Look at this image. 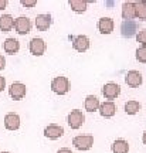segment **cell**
<instances>
[{
  "label": "cell",
  "mask_w": 146,
  "mask_h": 153,
  "mask_svg": "<svg viewBox=\"0 0 146 153\" xmlns=\"http://www.w3.org/2000/svg\"><path fill=\"white\" fill-rule=\"evenodd\" d=\"M136 60L142 62V64H146V47H141V48L136 50Z\"/></svg>",
  "instance_id": "cb8c5ba5"
},
{
  "label": "cell",
  "mask_w": 146,
  "mask_h": 153,
  "mask_svg": "<svg viewBox=\"0 0 146 153\" xmlns=\"http://www.w3.org/2000/svg\"><path fill=\"white\" fill-rule=\"evenodd\" d=\"M122 17H124V20H133V19H136L135 6H133L132 1H125L122 4Z\"/></svg>",
  "instance_id": "e0dca14e"
},
{
  "label": "cell",
  "mask_w": 146,
  "mask_h": 153,
  "mask_svg": "<svg viewBox=\"0 0 146 153\" xmlns=\"http://www.w3.org/2000/svg\"><path fill=\"white\" fill-rule=\"evenodd\" d=\"M68 4H70L72 11H75V13H84V11L87 10L88 1H85V0H70Z\"/></svg>",
  "instance_id": "44dd1931"
},
{
  "label": "cell",
  "mask_w": 146,
  "mask_h": 153,
  "mask_svg": "<svg viewBox=\"0 0 146 153\" xmlns=\"http://www.w3.org/2000/svg\"><path fill=\"white\" fill-rule=\"evenodd\" d=\"M51 89L57 95H65L70 91V81H68V78L63 75L55 76L54 79L51 81Z\"/></svg>",
  "instance_id": "6da1fadb"
},
{
  "label": "cell",
  "mask_w": 146,
  "mask_h": 153,
  "mask_svg": "<svg viewBox=\"0 0 146 153\" xmlns=\"http://www.w3.org/2000/svg\"><path fill=\"white\" fill-rule=\"evenodd\" d=\"M125 82L130 88H138L142 84V74L136 70H130L125 76Z\"/></svg>",
  "instance_id": "30bf717a"
},
{
  "label": "cell",
  "mask_w": 146,
  "mask_h": 153,
  "mask_svg": "<svg viewBox=\"0 0 146 153\" xmlns=\"http://www.w3.org/2000/svg\"><path fill=\"white\" fill-rule=\"evenodd\" d=\"M57 153H72V152H71L68 148H63V149H60Z\"/></svg>",
  "instance_id": "f546056e"
},
{
  "label": "cell",
  "mask_w": 146,
  "mask_h": 153,
  "mask_svg": "<svg viewBox=\"0 0 146 153\" xmlns=\"http://www.w3.org/2000/svg\"><path fill=\"white\" fill-rule=\"evenodd\" d=\"M139 109H141V104L138 102V101H128L126 104H125V112L128 115H135L139 112Z\"/></svg>",
  "instance_id": "603a6c76"
},
{
  "label": "cell",
  "mask_w": 146,
  "mask_h": 153,
  "mask_svg": "<svg viewBox=\"0 0 146 153\" xmlns=\"http://www.w3.org/2000/svg\"><path fill=\"white\" fill-rule=\"evenodd\" d=\"M7 6V0H0V10H3Z\"/></svg>",
  "instance_id": "f1b7e54d"
},
{
  "label": "cell",
  "mask_w": 146,
  "mask_h": 153,
  "mask_svg": "<svg viewBox=\"0 0 146 153\" xmlns=\"http://www.w3.org/2000/svg\"><path fill=\"white\" fill-rule=\"evenodd\" d=\"M20 3H22V6H24V7H34V6L37 4L36 0H22Z\"/></svg>",
  "instance_id": "484cf974"
},
{
  "label": "cell",
  "mask_w": 146,
  "mask_h": 153,
  "mask_svg": "<svg viewBox=\"0 0 146 153\" xmlns=\"http://www.w3.org/2000/svg\"><path fill=\"white\" fill-rule=\"evenodd\" d=\"M138 23L135 20H124L121 24V34L125 38H130L138 34Z\"/></svg>",
  "instance_id": "277c9868"
},
{
  "label": "cell",
  "mask_w": 146,
  "mask_h": 153,
  "mask_svg": "<svg viewBox=\"0 0 146 153\" xmlns=\"http://www.w3.org/2000/svg\"><path fill=\"white\" fill-rule=\"evenodd\" d=\"M3 50H4L6 54H16L17 51L20 50V43L17 41L16 38H6L4 43H3Z\"/></svg>",
  "instance_id": "2e32d148"
},
{
  "label": "cell",
  "mask_w": 146,
  "mask_h": 153,
  "mask_svg": "<svg viewBox=\"0 0 146 153\" xmlns=\"http://www.w3.org/2000/svg\"><path fill=\"white\" fill-rule=\"evenodd\" d=\"M111 149H112V153H128L129 152V145L124 139H116L112 143Z\"/></svg>",
  "instance_id": "ffe728a7"
},
{
  "label": "cell",
  "mask_w": 146,
  "mask_h": 153,
  "mask_svg": "<svg viewBox=\"0 0 146 153\" xmlns=\"http://www.w3.org/2000/svg\"><path fill=\"white\" fill-rule=\"evenodd\" d=\"M142 142H143V143L146 145V131L143 132V136H142Z\"/></svg>",
  "instance_id": "4dcf8cb0"
},
{
  "label": "cell",
  "mask_w": 146,
  "mask_h": 153,
  "mask_svg": "<svg viewBox=\"0 0 146 153\" xmlns=\"http://www.w3.org/2000/svg\"><path fill=\"white\" fill-rule=\"evenodd\" d=\"M28 48H30V53L36 57H40V55L44 54L45 51V43H44L43 38H38V37H34L30 41L28 44Z\"/></svg>",
  "instance_id": "ba28073f"
},
{
  "label": "cell",
  "mask_w": 146,
  "mask_h": 153,
  "mask_svg": "<svg viewBox=\"0 0 146 153\" xmlns=\"http://www.w3.org/2000/svg\"><path fill=\"white\" fill-rule=\"evenodd\" d=\"M14 28H16V31L20 34V36H26V34H28L30 30H31V22L24 16L17 17L16 20H14Z\"/></svg>",
  "instance_id": "8992f818"
},
{
  "label": "cell",
  "mask_w": 146,
  "mask_h": 153,
  "mask_svg": "<svg viewBox=\"0 0 146 153\" xmlns=\"http://www.w3.org/2000/svg\"><path fill=\"white\" fill-rule=\"evenodd\" d=\"M135 16L139 20H146V1H135Z\"/></svg>",
  "instance_id": "7402d4cb"
},
{
  "label": "cell",
  "mask_w": 146,
  "mask_h": 153,
  "mask_svg": "<svg viewBox=\"0 0 146 153\" xmlns=\"http://www.w3.org/2000/svg\"><path fill=\"white\" fill-rule=\"evenodd\" d=\"M136 40H138V43L142 44V47H146V28H142L141 31H138Z\"/></svg>",
  "instance_id": "d4e9b609"
},
{
  "label": "cell",
  "mask_w": 146,
  "mask_h": 153,
  "mask_svg": "<svg viewBox=\"0 0 146 153\" xmlns=\"http://www.w3.org/2000/svg\"><path fill=\"white\" fill-rule=\"evenodd\" d=\"M98 111H99L101 116H104V118H112L115 115V112H116V105L112 101H107V102L101 104Z\"/></svg>",
  "instance_id": "9a60e30c"
},
{
  "label": "cell",
  "mask_w": 146,
  "mask_h": 153,
  "mask_svg": "<svg viewBox=\"0 0 146 153\" xmlns=\"http://www.w3.org/2000/svg\"><path fill=\"white\" fill-rule=\"evenodd\" d=\"M84 106H85V111H88V112H95V111L99 109L101 104H99V99L95 95H88L85 98Z\"/></svg>",
  "instance_id": "d6986e66"
},
{
  "label": "cell",
  "mask_w": 146,
  "mask_h": 153,
  "mask_svg": "<svg viewBox=\"0 0 146 153\" xmlns=\"http://www.w3.org/2000/svg\"><path fill=\"white\" fill-rule=\"evenodd\" d=\"M4 88H6V79H4V76L0 75V92H1Z\"/></svg>",
  "instance_id": "4316f807"
},
{
  "label": "cell",
  "mask_w": 146,
  "mask_h": 153,
  "mask_svg": "<svg viewBox=\"0 0 146 153\" xmlns=\"http://www.w3.org/2000/svg\"><path fill=\"white\" fill-rule=\"evenodd\" d=\"M64 135V129L63 126L55 125V123H51V125L45 126L44 129V136L51 139V140H55V139H60V137Z\"/></svg>",
  "instance_id": "9c48e42d"
},
{
  "label": "cell",
  "mask_w": 146,
  "mask_h": 153,
  "mask_svg": "<svg viewBox=\"0 0 146 153\" xmlns=\"http://www.w3.org/2000/svg\"><path fill=\"white\" fill-rule=\"evenodd\" d=\"M13 27H14V19L10 14H3V16L0 17V31L7 33Z\"/></svg>",
  "instance_id": "ac0fdd59"
},
{
  "label": "cell",
  "mask_w": 146,
  "mask_h": 153,
  "mask_svg": "<svg viewBox=\"0 0 146 153\" xmlns=\"http://www.w3.org/2000/svg\"><path fill=\"white\" fill-rule=\"evenodd\" d=\"M72 145L78 150H89L94 145V136L92 135H78L72 139Z\"/></svg>",
  "instance_id": "7a4b0ae2"
},
{
  "label": "cell",
  "mask_w": 146,
  "mask_h": 153,
  "mask_svg": "<svg viewBox=\"0 0 146 153\" xmlns=\"http://www.w3.org/2000/svg\"><path fill=\"white\" fill-rule=\"evenodd\" d=\"M67 122H68V125H70L71 129H80V128L82 126V123L85 122V116H84V114H82V111L74 109L68 114Z\"/></svg>",
  "instance_id": "3957f363"
},
{
  "label": "cell",
  "mask_w": 146,
  "mask_h": 153,
  "mask_svg": "<svg viewBox=\"0 0 146 153\" xmlns=\"http://www.w3.org/2000/svg\"><path fill=\"white\" fill-rule=\"evenodd\" d=\"M53 23V19L50 14H38L36 17V27L38 31H47Z\"/></svg>",
  "instance_id": "4fadbf2b"
},
{
  "label": "cell",
  "mask_w": 146,
  "mask_h": 153,
  "mask_svg": "<svg viewBox=\"0 0 146 153\" xmlns=\"http://www.w3.org/2000/svg\"><path fill=\"white\" fill-rule=\"evenodd\" d=\"M98 30L101 34H111L114 31V20L111 17H102L98 22Z\"/></svg>",
  "instance_id": "5bb4252c"
},
{
  "label": "cell",
  "mask_w": 146,
  "mask_h": 153,
  "mask_svg": "<svg viewBox=\"0 0 146 153\" xmlns=\"http://www.w3.org/2000/svg\"><path fill=\"white\" fill-rule=\"evenodd\" d=\"M102 94H104V97L107 99H109V101L116 99L119 97V94H121V87H119L118 84H115V82H108V84L104 85Z\"/></svg>",
  "instance_id": "52a82bcc"
},
{
  "label": "cell",
  "mask_w": 146,
  "mask_h": 153,
  "mask_svg": "<svg viewBox=\"0 0 146 153\" xmlns=\"http://www.w3.org/2000/svg\"><path fill=\"white\" fill-rule=\"evenodd\" d=\"M4 67H6V60H4L3 55H0V71L4 70Z\"/></svg>",
  "instance_id": "83f0119b"
},
{
  "label": "cell",
  "mask_w": 146,
  "mask_h": 153,
  "mask_svg": "<svg viewBox=\"0 0 146 153\" xmlns=\"http://www.w3.org/2000/svg\"><path fill=\"white\" fill-rule=\"evenodd\" d=\"M26 92H27V88L24 84L22 82H13L9 88V94H10V97L14 101H20L26 97Z\"/></svg>",
  "instance_id": "5b68a950"
},
{
  "label": "cell",
  "mask_w": 146,
  "mask_h": 153,
  "mask_svg": "<svg viewBox=\"0 0 146 153\" xmlns=\"http://www.w3.org/2000/svg\"><path fill=\"white\" fill-rule=\"evenodd\" d=\"M1 153H9V152H1Z\"/></svg>",
  "instance_id": "1f68e13d"
},
{
  "label": "cell",
  "mask_w": 146,
  "mask_h": 153,
  "mask_svg": "<svg viewBox=\"0 0 146 153\" xmlns=\"http://www.w3.org/2000/svg\"><path fill=\"white\" fill-rule=\"evenodd\" d=\"M4 128L7 131H17L20 128V116L14 112H10L4 116Z\"/></svg>",
  "instance_id": "8fae6325"
},
{
  "label": "cell",
  "mask_w": 146,
  "mask_h": 153,
  "mask_svg": "<svg viewBox=\"0 0 146 153\" xmlns=\"http://www.w3.org/2000/svg\"><path fill=\"white\" fill-rule=\"evenodd\" d=\"M72 47L75 51L78 53H85L88 48H89V38L87 36H77L74 40H72Z\"/></svg>",
  "instance_id": "7c38bea8"
}]
</instances>
